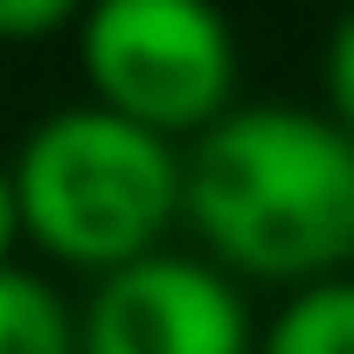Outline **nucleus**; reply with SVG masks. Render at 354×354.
<instances>
[{
    "label": "nucleus",
    "instance_id": "f257e3e1",
    "mask_svg": "<svg viewBox=\"0 0 354 354\" xmlns=\"http://www.w3.org/2000/svg\"><path fill=\"white\" fill-rule=\"evenodd\" d=\"M181 223L264 285L354 271V139L306 104H236L181 153Z\"/></svg>",
    "mask_w": 354,
    "mask_h": 354
},
{
    "label": "nucleus",
    "instance_id": "f03ea898",
    "mask_svg": "<svg viewBox=\"0 0 354 354\" xmlns=\"http://www.w3.org/2000/svg\"><path fill=\"white\" fill-rule=\"evenodd\" d=\"M8 167L21 236L91 278L167 250V230L181 223V146L111 118L91 97L35 118Z\"/></svg>",
    "mask_w": 354,
    "mask_h": 354
},
{
    "label": "nucleus",
    "instance_id": "7ed1b4c3",
    "mask_svg": "<svg viewBox=\"0 0 354 354\" xmlns=\"http://www.w3.org/2000/svg\"><path fill=\"white\" fill-rule=\"evenodd\" d=\"M77 70L91 104L174 146L236 111V28L216 0H91Z\"/></svg>",
    "mask_w": 354,
    "mask_h": 354
},
{
    "label": "nucleus",
    "instance_id": "20e7f679",
    "mask_svg": "<svg viewBox=\"0 0 354 354\" xmlns=\"http://www.w3.org/2000/svg\"><path fill=\"white\" fill-rule=\"evenodd\" d=\"M77 354H257V326L223 264L153 250L91 285Z\"/></svg>",
    "mask_w": 354,
    "mask_h": 354
},
{
    "label": "nucleus",
    "instance_id": "39448f33",
    "mask_svg": "<svg viewBox=\"0 0 354 354\" xmlns=\"http://www.w3.org/2000/svg\"><path fill=\"white\" fill-rule=\"evenodd\" d=\"M257 354H354V271L299 285L257 333Z\"/></svg>",
    "mask_w": 354,
    "mask_h": 354
},
{
    "label": "nucleus",
    "instance_id": "423d86ee",
    "mask_svg": "<svg viewBox=\"0 0 354 354\" xmlns=\"http://www.w3.org/2000/svg\"><path fill=\"white\" fill-rule=\"evenodd\" d=\"M0 354H77V313L21 264H0Z\"/></svg>",
    "mask_w": 354,
    "mask_h": 354
},
{
    "label": "nucleus",
    "instance_id": "0eeeda50",
    "mask_svg": "<svg viewBox=\"0 0 354 354\" xmlns=\"http://www.w3.org/2000/svg\"><path fill=\"white\" fill-rule=\"evenodd\" d=\"M91 0H0V49H28V42H49L63 28H77V15Z\"/></svg>",
    "mask_w": 354,
    "mask_h": 354
},
{
    "label": "nucleus",
    "instance_id": "6e6552de",
    "mask_svg": "<svg viewBox=\"0 0 354 354\" xmlns=\"http://www.w3.org/2000/svg\"><path fill=\"white\" fill-rule=\"evenodd\" d=\"M319 91H326V118L354 139V8L333 21L326 56H319Z\"/></svg>",
    "mask_w": 354,
    "mask_h": 354
},
{
    "label": "nucleus",
    "instance_id": "1a4fd4ad",
    "mask_svg": "<svg viewBox=\"0 0 354 354\" xmlns=\"http://www.w3.org/2000/svg\"><path fill=\"white\" fill-rule=\"evenodd\" d=\"M15 243H21V202H15V167L0 160V264H15Z\"/></svg>",
    "mask_w": 354,
    "mask_h": 354
}]
</instances>
